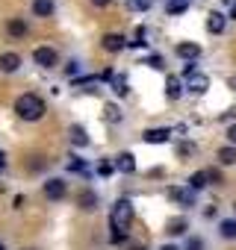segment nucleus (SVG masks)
<instances>
[{
  "label": "nucleus",
  "mask_w": 236,
  "mask_h": 250,
  "mask_svg": "<svg viewBox=\"0 0 236 250\" xmlns=\"http://www.w3.org/2000/svg\"><path fill=\"white\" fill-rule=\"evenodd\" d=\"M45 112H47V103L42 100V94L24 91V94L15 97V115H18L21 121H42Z\"/></svg>",
  "instance_id": "f257e3e1"
},
{
  "label": "nucleus",
  "mask_w": 236,
  "mask_h": 250,
  "mask_svg": "<svg viewBox=\"0 0 236 250\" xmlns=\"http://www.w3.org/2000/svg\"><path fill=\"white\" fill-rule=\"evenodd\" d=\"M133 221V200L130 197H118L109 209V229H127Z\"/></svg>",
  "instance_id": "f03ea898"
},
{
  "label": "nucleus",
  "mask_w": 236,
  "mask_h": 250,
  "mask_svg": "<svg viewBox=\"0 0 236 250\" xmlns=\"http://www.w3.org/2000/svg\"><path fill=\"white\" fill-rule=\"evenodd\" d=\"M33 62H36L39 68L50 71V68L59 65V53H56V47H50V44H39V47L33 50Z\"/></svg>",
  "instance_id": "7ed1b4c3"
},
{
  "label": "nucleus",
  "mask_w": 236,
  "mask_h": 250,
  "mask_svg": "<svg viewBox=\"0 0 236 250\" xmlns=\"http://www.w3.org/2000/svg\"><path fill=\"white\" fill-rule=\"evenodd\" d=\"M165 197H168V200H177L183 209L198 206V194H195L192 188H183V186H171V188H165Z\"/></svg>",
  "instance_id": "20e7f679"
},
{
  "label": "nucleus",
  "mask_w": 236,
  "mask_h": 250,
  "mask_svg": "<svg viewBox=\"0 0 236 250\" xmlns=\"http://www.w3.org/2000/svg\"><path fill=\"white\" fill-rule=\"evenodd\" d=\"M65 194H68V183H65L62 177L45 180V197H47V200H65Z\"/></svg>",
  "instance_id": "39448f33"
},
{
  "label": "nucleus",
  "mask_w": 236,
  "mask_h": 250,
  "mask_svg": "<svg viewBox=\"0 0 236 250\" xmlns=\"http://www.w3.org/2000/svg\"><path fill=\"white\" fill-rule=\"evenodd\" d=\"M100 47H103L106 53H121V50L130 47V42H127L121 33H106V36L100 39Z\"/></svg>",
  "instance_id": "423d86ee"
},
{
  "label": "nucleus",
  "mask_w": 236,
  "mask_h": 250,
  "mask_svg": "<svg viewBox=\"0 0 236 250\" xmlns=\"http://www.w3.org/2000/svg\"><path fill=\"white\" fill-rule=\"evenodd\" d=\"M174 53H177L183 62H198L201 53H204V47H201L198 42H180V44L174 47Z\"/></svg>",
  "instance_id": "0eeeda50"
},
{
  "label": "nucleus",
  "mask_w": 236,
  "mask_h": 250,
  "mask_svg": "<svg viewBox=\"0 0 236 250\" xmlns=\"http://www.w3.org/2000/svg\"><path fill=\"white\" fill-rule=\"evenodd\" d=\"M142 142H145V145H165V142H171V127L145 130V133H142Z\"/></svg>",
  "instance_id": "6e6552de"
},
{
  "label": "nucleus",
  "mask_w": 236,
  "mask_h": 250,
  "mask_svg": "<svg viewBox=\"0 0 236 250\" xmlns=\"http://www.w3.org/2000/svg\"><path fill=\"white\" fill-rule=\"evenodd\" d=\"M97 206H100V197H97L94 188H83V191L77 194V209H83V212H94Z\"/></svg>",
  "instance_id": "1a4fd4ad"
},
{
  "label": "nucleus",
  "mask_w": 236,
  "mask_h": 250,
  "mask_svg": "<svg viewBox=\"0 0 236 250\" xmlns=\"http://www.w3.org/2000/svg\"><path fill=\"white\" fill-rule=\"evenodd\" d=\"M68 139H71V145H74L77 150H83V147L92 145V139H89V133H86L83 124H71V127H68Z\"/></svg>",
  "instance_id": "9d476101"
},
{
  "label": "nucleus",
  "mask_w": 236,
  "mask_h": 250,
  "mask_svg": "<svg viewBox=\"0 0 236 250\" xmlns=\"http://www.w3.org/2000/svg\"><path fill=\"white\" fill-rule=\"evenodd\" d=\"M115 171H121L124 177H133V174H136V156H133L130 150L118 153V156H115Z\"/></svg>",
  "instance_id": "9b49d317"
},
{
  "label": "nucleus",
  "mask_w": 236,
  "mask_h": 250,
  "mask_svg": "<svg viewBox=\"0 0 236 250\" xmlns=\"http://www.w3.org/2000/svg\"><path fill=\"white\" fill-rule=\"evenodd\" d=\"M224 30H227V15L218 12V9L210 12V15H207V33H210V36H221Z\"/></svg>",
  "instance_id": "f8f14e48"
},
{
  "label": "nucleus",
  "mask_w": 236,
  "mask_h": 250,
  "mask_svg": "<svg viewBox=\"0 0 236 250\" xmlns=\"http://www.w3.org/2000/svg\"><path fill=\"white\" fill-rule=\"evenodd\" d=\"M21 68V56L15 50H6V53H0V74H15Z\"/></svg>",
  "instance_id": "ddd939ff"
},
{
  "label": "nucleus",
  "mask_w": 236,
  "mask_h": 250,
  "mask_svg": "<svg viewBox=\"0 0 236 250\" xmlns=\"http://www.w3.org/2000/svg\"><path fill=\"white\" fill-rule=\"evenodd\" d=\"M165 232H168L171 238H180V235H186V232H189V218H186V215H177V218H171V221L165 224Z\"/></svg>",
  "instance_id": "4468645a"
},
{
  "label": "nucleus",
  "mask_w": 236,
  "mask_h": 250,
  "mask_svg": "<svg viewBox=\"0 0 236 250\" xmlns=\"http://www.w3.org/2000/svg\"><path fill=\"white\" fill-rule=\"evenodd\" d=\"M183 91H186L183 80H180V77H174V74H168V80H165V97H168V100H180V97H183Z\"/></svg>",
  "instance_id": "2eb2a0df"
},
{
  "label": "nucleus",
  "mask_w": 236,
  "mask_h": 250,
  "mask_svg": "<svg viewBox=\"0 0 236 250\" xmlns=\"http://www.w3.org/2000/svg\"><path fill=\"white\" fill-rule=\"evenodd\" d=\"M218 238L224 241H236V218H218Z\"/></svg>",
  "instance_id": "dca6fc26"
},
{
  "label": "nucleus",
  "mask_w": 236,
  "mask_h": 250,
  "mask_svg": "<svg viewBox=\"0 0 236 250\" xmlns=\"http://www.w3.org/2000/svg\"><path fill=\"white\" fill-rule=\"evenodd\" d=\"M186 88H189V91H192V94H204V91H207V88H210V77H207V74H201V71H198V74H195V77H189V80H186Z\"/></svg>",
  "instance_id": "f3484780"
},
{
  "label": "nucleus",
  "mask_w": 236,
  "mask_h": 250,
  "mask_svg": "<svg viewBox=\"0 0 236 250\" xmlns=\"http://www.w3.org/2000/svg\"><path fill=\"white\" fill-rule=\"evenodd\" d=\"M6 33H9L12 39H24V36L30 33V27H27L24 18H9V21H6Z\"/></svg>",
  "instance_id": "a211bd4d"
},
{
  "label": "nucleus",
  "mask_w": 236,
  "mask_h": 250,
  "mask_svg": "<svg viewBox=\"0 0 236 250\" xmlns=\"http://www.w3.org/2000/svg\"><path fill=\"white\" fill-rule=\"evenodd\" d=\"M109 88H112L115 97H127V94H130V83H127V77H121V74H115V77L109 80Z\"/></svg>",
  "instance_id": "6ab92c4d"
},
{
  "label": "nucleus",
  "mask_w": 236,
  "mask_h": 250,
  "mask_svg": "<svg viewBox=\"0 0 236 250\" xmlns=\"http://www.w3.org/2000/svg\"><path fill=\"white\" fill-rule=\"evenodd\" d=\"M56 12V3L53 0H33V15L36 18H50Z\"/></svg>",
  "instance_id": "aec40b11"
},
{
  "label": "nucleus",
  "mask_w": 236,
  "mask_h": 250,
  "mask_svg": "<svg viewBox=\"0 0 236 250\" xmlns=\"http://www.w3.org/2000/svg\"><path fill=\"white\" fill-rule=\"evenodd\" d=\"M207 186H210V180H207V171H195V174L186 180V188H192L195 194H198V191H204Z\"/></svg>",
  "instance_id": "412c9836"
},
{
  "label": "nucleus",
  "mask_w": 236,
  "mask_h": 250,
  "mask_svg": "<svg viewBox=\"0 0 236 250\" xmlns=\"http://www.w3.org/2000/svg\"><path fill=\"white\" fill-rule=\"evenodd\" d=\"M215 162H218V165H224V168L236 165V147H230V145L218 147V153H215Z\"/></svg>",
  "instance_id": "4be33fe9"
},
{
  "label": "nucleus",
  "mask_w": 236,
  "mask_h": 250,
  "mask_svg": "<svg viewBox=\"0 0 236 250\" xmlns=\"http://www.w3.org/2000/svg\"><path fill=\"white\" fill-rule=\"evenodd\" d=\"M65 168H68L71 174H80V177H89V165H86V159H80V156H71V159L65 162Z\"/></svg>",
  "instance_id": "5701e85b"
},
{
  "label": "nucleus",
  "mask_w": 236,
  "mask_h": 250,
  "mask_svg": "<svg viewBox=\"0 0 236 250\" xmlns=\"http://www.w3.org/2000/svg\"><path fill=\"white\" fill-rule=\"evenodd\" d=\"M103 118H106L109 124H121V121H124V112L118 109V103H106V106H103Z\"/></svg>",
  "instance_id": "b1692460"
},
{
  "label": "nucleus",
  "mask_w": 236,
  "mask_h": 250,
  "mask_svg": "<svg viewBox=\"0 0 236 250\" xmlns=\"http://www.w3.org/2000/svg\"><path fill=\"white\" fill-rule=\"evenodd\" d=\"M165 12H168V15H183V12H189V0H168V3H165Z\"/></svg>",
  "instance_id": "393cba45"
},
{
  "label": "nucleus",
  "mask_w": 236,
  "mask_h": 250,
  "mask_svg": "<svg viewBox=\"0 0 236 250\" xmlns=\"http://www.w3.org/2000/svg\"><path fill=\"white\" fill-rule=\"evenodd\" d=\"M124 6H127L130 12H148V9L154 6V0H124Z\"/></svg>",
  "instance_id": "a878e982"
},
{
  "label": "nucleus",
  "mask_w": 236,
  "mask_h": 250,
  "mask_svg": "<svg viewBox=\"0 0 236 250\" xmlns=\"http://www.w3.org/2000/svg\"><path fill=\"white\" fill-rule=\"evenodd\" d=\"M183 250H207V241H204V235H189V238L183 241Z\"/></svg>",
  "instance_id": "bb28decb"
},
{
  "label": "nucleus",
  "mask_w": 236,
  "mask_h": 250,
  "mask_svg": "<svg viewBox=\"0 0 236 250\" xmlns=\"http://www.w3.org/2000/svg\"><path fill=\"white\" fill-rule=\"evenodd\" d=\"M80 71H83V62H80V59H68V62H65V77L77 80V77H80Z\"/></svg>",
  "instance_id": "cd10ccee"
},
{
  "label": "nucleus",
  "mask_w": 236,
  "mask_h": 250,
  "mask_svg": "<svg viewBox=\"0 0 236 250\" xmlns=\"http://www.w3.org/2000/svg\"><path fill=\"white\" fill-rule=\"evenodd\" d=\"M97 174H100V177H112V174H115V162H112V159H100V162H97Z\"/></svg>",
  "instance_id": "c85d7f7f"
},
{
  "label": "nucleus",
  "mask_w": 236,
  "mask_h": 250,
  "mask_svg": "<svg viewBox=\"0 0 236 250\" xmlns=\"http://www.w3.org/2000/svg\"><path fill=\"white\" fill-rule=\"evenodd\" d=\"M145 65L154 68V71H160V68H165V59H163L160 53H151V56H145Z\"/></svg>",
  "instance_id": "c756f323"
},
{
  "label": "nucleus",
  "mask_w": 236,
  "mask_h": 250,
  "mask_svg": "<svg viewBox=\"0 0 236 250\" xmlns=\"http://www.w3.org/2000/svg\"><path fill=\"white\" fill-rule=\"evenodd\" d=\"M195 150H198V147H195V142H180V145H177V156H180V159L192 156Z\"/></svg>",
  "instance_id": "7c9ffc66"
},
{
  "label": "nucleus",
  "mask_w": 236,
  "mask_h": 250,
  "mask_svg": "<svg viewBox=\"0 0 236 250\" xmlns=\"http://www.w3.org/2000/svg\"><path fill=\"white\" fill-rule=\"evenodd\" d=\"M109 241L112 244H127V229H112L109 232Z\"/></svg>",
  "instance_id": "2f4dec72"
},
{
  "label": "nucleus",
  "mask_w": 236,
  "mask_h": 250,
  "mask_svg": "<svg viewBox=\"0 0 236 250\" xmlns=\"http://www.w3.org/2000/svg\"><path fill=\"white\" fill-rule=\"evenodd\" d=\"M204 171H207L210 186H218V183H221V171H218V168H204Z\"/></svg>",
  "instance_id": "473e14b6"
},
{
  "label": "nucleus",
  "mask_w": 236,
  "mask_h": 250,
  "mask_svg": "<svg viewBox=\"0 0 236 250\" xmlns=\"http://www.w3.org/2000/svg\"><path fill=\"white\" fill-rule=\"evenodd\" d=\"M198 74V62H186L183 65V80H189V77H195Z\"/></svg>",
  "instance_id": "72a5a7b5"
},
{
  "label": "nucleus",
  "mask_w": 236,
  "mask_h": 250,
  "mask_svg": "<svg viewBox=\"0 0 236 250\" xmlns=\"http://www.w3.org/2000/svg\"><path fill=\"white\" fill-rule=\"evenodd\" d=\"M224 136H227V145H230V147H236V124H230Z\"/></svg>",
  "instance_id": "f704fd0d"
},
{
  "label": "nucleus",
  "mask_w": 236,
  "mask_h": 250,
  "mask_svg": "<svg viewBox=\"0 0 236 250\" xmlns=\"http://www.w3.org/2000/svg\"><path fill=\"white\" fill-rule=\"evenodd\" d=\"M47 168V162L42 159V156H36V162H33V171H45Z\"/></svg>",
  "instance_id": "c9c22d12"
},
{
  "label": "nucleus",
  "mask_w": 236,
  "mask_h": 250,
  "mask_svg": "<svg viewBox=\"0 0 236 250\" xmlns=\"http://www.w3.org/2000/svg\"><path fill=\"white\" fill-rule=\"evenodd\" d=\"M160 250H183V247H180V244H174V241H165Z\"/></svg>",
  "instance_id": "e433bc0d"
},
{
  "label": "nucleus",
  "mask_w": 236,
  "mask_h": 250,
  "mask_svg": "<svg viewBox=\"0 0 236 250\" xmlns=\"http://www.w3.org/2000/svg\"><path fill=\"white\" fill-rule=\"evenodd\" d=\"M6 165H9V162H6V153H3V150H0V174H3V171H6Z\"/></svg>",
  "instance_id": "4c0bfd02"
},
{
  "label": "nucleus",
  "mask_w": 236,
  "mask_h": 250,
  "mask_svg": "<svg viewBox=\"0 0 236 250\" xmlns=\"http://www.w3.org/2000/svg\"><path fill=\"white\" fill-rule=\"evenodd\" d=\"M204 218H215V206H207L204 209Z\"/></svg>",
  "instance_id": "58836bf2"
},
{
  "label": "nucleus",
  "mask_w": 236,
  "mask_h": 250,
  "mask_svg": "<svg viewBox=\"0 0 236 250\" xmlns=\"http://www.w3.org/2000/svg\"><path fill=\"white\" fill-rule=\"evenodd\" d=\"M92 3H94V6H100V9H103V6H109V3H112V0H92Z\"/></svg>",
  "instance_id": "ea45409f"
},
{
  "label": "nucleus",
  "mask_w": 236,
  "mask_h": 250,
  "mask_svg": "<svg viewBox=\"0 0 236 250\" xmlns=\"http://www.w3.org/2000/svg\"><path fill=\"white\" fill-rule=\"evenodd\" d=\"M127 250H148V247H145V244H130Z\"/></svg>",
  "instance_id": "a19ab883"
},
{
  "label": "nucleus",
  "mask_w": 236,
  "mask_h": 250,
  "mask_svg": "<svg viewBox=\"0 0 236 250\" xmlns=\"http://www.w3.org/2000/svg\"><path fill=\"white\" fill-rule=\"evenodd\" d=\"M224 6H230V9H236V0H221Z\"/></svg>",
  "instance_id": "79ce46f5"
},
{
  "label": "nucleus",
  "mask_w": 236,
  "mask_h": 250,
  "mask_svg": "<svg viewBox=\"0 0 236 250\" xmlns=\"http://www.w3.org/2000/svg\"><path fill=\"white\" fill-rule=\"evenodd\" d=\"M227 21H236V9H230V18Z\"/></svg>",
  "instance_id": "37998d69"
},
{
  "label": "nucleus",
  "mask_w": 236,
  "mask_h": 250,
  "mask_svg": "<svg viewBox=\"0 0 236 250\" xmlns=\"http://www.w3.org/2000/svg\"><path fill=\"white\" fill-rule=\"evenodd\" d=\"M0 250H6V244H0Z\"/></svg>",
  "instance_id": "c03bdc74"
},
{
  "label": "nucleus",
  "mask_w": 236,
  "mask_h": 250,
  "mask_svg": "<svg viewBox=\"0 0 236 250\" xmlns=\"http://www.w3.org/2000/svg\"><path fill=\"white\" fill-rule=\"evenodd\" d=\"M233 212H236V203H233Z\"/></svg>",
  "instance_id": "a18cd8bd"
},
{
  "label": "nucleus",
  "mask_w": 236,
  "mask_h": 250,
  "mask_svg": "<svg viewBox=\"0 0 236 250\" xmlns=\"http://www.w3.org/2000/svg\"><path fill=\"white\" fill-rule=\"evenodd\" d=\"M0 191H3V186H0Z\"/></svg>",
  "instance_id": "49530a36"
}]
</instances>
